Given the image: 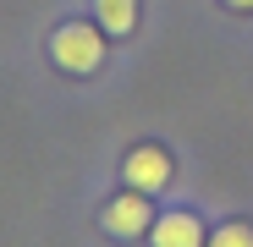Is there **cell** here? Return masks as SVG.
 I'll list each match as a JSON object with an SVG mask.
<instances>
[{"mask_svg":"<svg viewBox=\"0 0 253 247\" xmlns=\"http://www.w3.org/2000/svg\"><path fill=\"white\" fill-rule=\"evenodd\" d=\"M105 50H110V33L99 22H61L50 33V61L66 71V77H88L105 66Z\"/></svg>","mask_w":253,"mask_h":247,"instance_id":"obj_1","label":"cell"},{"mask_svg":"<svg viewBox=\"0 0 253 247\" xmlns=\"http://www.w3.org/2000/svg\"><path fill=\"white\" fill-rule=\"evenodd\" d=\"M121 176H126V187H138V192H165L171 187V176H176V165H171V154H165L160 143H132L126 148V159H121Z\"/></svg>","mask_w":253,"mask_h":247,"instance_id":"obj_2","label":"cell"},{"mask_svg":"<svg viewBox=\"0 0 253 247\" xmlns=\"http://www.w3.org/2000/svg\"><path fill=\"white\" fill-rule=\"evenodd\" d=\"M99 220H105V231H110V236H143V231L154 225V198H149V192H138V187H126V192L105 198Z\"/></svg>","mask_w":253,"mask_h":247,"instance_id":"obj_3","label":"cell"},{"mask_svg":"<svg viewBox=\"0 0 253 247\" xmlns=\"http://www.w3.org/2000/svg\"><path fill=\"white\" fill-rule=\"evenodd\" d=\"M149 242L154 247H204L209 236H204V220L193 209H171V214H160L149 225Z\"/></svg>","mask_w":253,"mask_h":247,"instance_id":"obj_4","label":"cell"},{"mask_svg":"<svg viewBox=\"0 0 253 247\" xmlns=\"http://www.w3.org/2000/svg\"><path fill=\"white\" fill-rule=\"evenodd\" d=\"M94 22L110 38H126V33L138 28V0H94Z\"/></svg>","mask_w":253,"mask_h":247,"instance_id":"obj_5","label":"cell"},{"mask_svg":"<svg viewBox=\"0 0 253 247\" xmlns=\"http://www.w3.org/2000/svg\"><path fill=\"white\" fill-rule=\"evenodd\" d=\"M204 247H253V225L248 220H226L220 231H209Z\"/></svg>","mask_w":253,"mask_h":247,"instance_id":"obj_6","label":"cell"},{"mask_svg":"<svg viewBox=\"0 0 253 247\" xmlns=\"http://www.w3.org/2000/svg\"><path fill=\"white\" fill-rule=\"evenodd\" d=\"M220 6H226V11H248V17H253V0H220Z\"/></svg>","mask_w":253,"mask_h":247,"instance_id":"obj_7","label":"cell"}]
</instances>
